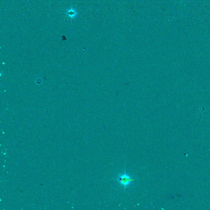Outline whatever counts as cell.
<instances>
[{"instance_id":"1","label":"cell","mask_w":210,"mask_h":210,"mask_svg":"<svg viewBox=\"0 0 210 210\" xmlns=\"http://www.w3.org/2000/svg\"><path fill=\"white\" fill-rule=\"evenodd\" d=\"M136 180L134 175H132L124 170L117 175L116 180L121 186L123 187L124 189L129 188L133 185Z\"/></svg>"},{"instance_id":"2","label":"cell","mask_w":210,"mask_h":210,"mask_svg":"<svg viewBox=\"0 0 210 210\" xmlns=\"http://www.w3.org/2000/svg\"><path fill=\"white\" fill-rule=\"evenodd\" d=\"M68 14L70 16L71 15V16H74L75 15V13H74L72 11H70L69 13H68Z\"/></svg>"}]
</instances>
